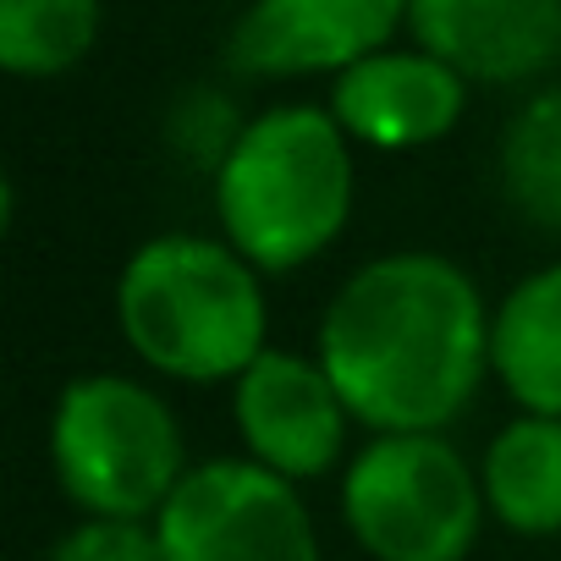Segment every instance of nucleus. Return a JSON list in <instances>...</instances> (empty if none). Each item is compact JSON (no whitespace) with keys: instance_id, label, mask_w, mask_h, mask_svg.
Here are the masks:
<instances>
[{"instance_id":"obj_15","label":"nucleus","mask_w":561,"mask_h":561,"mask_svg":"<svg viewBox=\"0 0 561 561\" xmlns=\"http://www.w3.org/2000/svg\"><path fill=\"white\" fill-rule=\"evenodd\" d=\"M45 561H165L154 517H83L72 523Z\"/></svg>"},{"instance_id":"obj_3","label":"nucleus","mask_w":561,"mask_h":561,"mask_svg":"<svg viewBox=\"0 0 561 561\" xmlns=\"http://www.w3.org/2000/svg\"><path fill=\"white\" fill-rule=\"evenodd\" d=\"M264 270L226 237H149L116 280V325L127 347L165 380H237L270 331Z\"/></svg>"},{"instance_id":"obj_12","label":"nucleus","mask_w":561,"mask_h":561,"mask_svg":"<svg viewBox=\"0 0 561 561\" xmlns=\"http://www.w3.org/2000/svg\"><path fill=\"white\" fill-rule=\"evenodd\" d=\"M484 506L512 534H561V419L523 413L484 451Z\"/></svg>"},{"instance_id":"obj_7","label":"nucleus","mask_w":561,"mask_h":561,"mask_svg":"<svg viewBox=\"0 0 561 561\" xmlns=\"http://www.w3.org/2000/svg\"><path fill=\"white\" fill-rule=\"evenodd\" d=\"M231 419L253 462L270 473L309 484L325 479L347 457V430L353 413L325 375L320 358L287 353V347H264L231 391Z\"/></svg>"},{"instance_id":"obj_1","label":"nucleus","mask_w":561,"mask_h":561,"mask_svg":"<svg viewBox=\"0 0 561 561\" xmlns=\"http://www.w3.org/2000/svg\"><path fill=\"white\" fill-rule=\"evenodd\" d=\"M314 358L353 424L375 435H440L490 369V314L451 259L419 248L380 253L342 280Z\"/></svg>"},{"instance_id":"obj_2","label":"nucleus","mask_w":561,"mask_h":561,"mask_svg":"<svg viewBox=\"0 0 561 561\" xmlns=\"http://www.w3.org/2000/svg\"><path fill=\"white\" fill-rule=\"evenodd\" d=\"M353 138L320 105L253 116L215 171L220 237L264 275H287L325 253L353 215Z\"/></svg>"},{"instance_id":"obj_4","label":"nucleus","mask_w":561,"mask_h":561,"mask_svg":"<svg viewBox=\"0 0 561 561\" xmlns=\"http://www.w3.org/2000/svg\"><path fill=\"white\" fill-rule=\"evenodd\" d=\"M50 462L83 517H160L187 479L171 402L133 375H83L50 419Z\"/></svg>"},{"instance_id":"obj_13","label":"nucleus","mask_w":561,"mask_h":561,"mask_svg":"<svg viewBox=\"0 0 561 561\" xmlns=\"http://www.w3.org/2000/svg\"><path fill=\"white\" fill-rule=\"evenodd\" d=\"M501 193L528 226L561 237V89H539L506 122Z\"/></svg>"},{"instance_id":"obj_11","label":"nucleus","mask_w":561,"mask_h":561,"mask_svg":"<svg viewBox=\"0 0 561 561\" xmlns=\"http://www.w3.org/2000/svg\"><path fill=\"white\" fill-rule=\"evenodd\" d=\"M490 375L523 413L561 419V264L523 275L495 304Z\"/></svg>"},{"instance_id":"obj_14","label":"nucleus","mask_w":561,"mask_h":561,"mask_svg":"<svg viewBox=\"0 0 561 561\" xmlns=\"http://www.w3.org/2000/svg\"><path fill=\"white\" fill-rule=\"evenodd\" d=\"M100 39V0H0V67L12 78H61Z\"/></svg>"},{"instance_id":"obj_6","label":"nucleus","mask_w":561,"mask_h":561,"mask_svg":"<svg viewBox=\"0 0 561 561\" xmlns=\"http://www.w3.org/2000/svg\"><path fill=\"white\" fill-rule=\"evenodd\" d=\"M154 528L165 561H320V534L298 484L253 457L187 468Z\"/></svg>"},{"instance_id":"obj_5","label":"nucleus","mask_w":561,"mask_h":561,"mask_svg":"<svg viewBox=\"0 0 561 561\" xmlns=\"http://www.w3.org/2000/svg\"><path fill=\"white\" fill-rule=\"evenodd\" d=\"M484 479L446 435H375L342 468V517L375 561H468Z\"/></svg>"},{"instance_id":"obj_8","label":"nucleus","mask_w":561,"mask_h":561,"mask_svg":"<svg viewBox=\"0 0 561 561\" xmlns=\"http://www.w3.org/2000/svg\"><path fill=\"white\" fill-rule=\"evenodd\" d=\"M397 23H408V0H253L226 39V67L237 78H342L391 50Z\"/></svg>"},{"instance_id":"obj_10","label":"nucleus","mask_w":561,"mask_h":561,"mask_svg":"<svg viewBox=\"0 0 561 561\" xmlns=\"http://www.w3.org/2000/svg\"><path fill=\"white\" fill-rule=\"evenodd\" d=\"M468 105V78L430 50H380L347 67L331 89V116L353 144L369 149H424L457 127Z\"/></svg>"},{"instance_id":"obj_9","label":"nucleus","mask_w":561,"mask_h":561,"mask_svg":"<svg viewBox=\"0 0 561 561\" xmlns=\"http://www.w3.org/2000/svg\"><path fill=\"white\" fill-rule=\"evenodd\" d=\"M408 28L468 83H523L561 61V0H408Z\"/></svg>"}]
</instances>
